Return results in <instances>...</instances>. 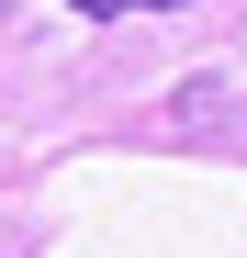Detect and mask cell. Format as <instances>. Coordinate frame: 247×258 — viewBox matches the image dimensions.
<instances>
[{"mask_svg": "<svg viewBox=\"0 0 247 258\" xmlns=\"http://www.w3.org/2000/svg\"><path fill=\"white\" fill-rule=\"evenodd\" d=\"M68 12H90V23H124V12H191V0H68Z\"/></svg>", "mask_w": 247, "mask_h": 258, "instance_id": "cell-1", "label": "cell"}]
</instances>
